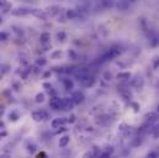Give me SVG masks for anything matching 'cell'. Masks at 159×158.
<instances>
[{"instance_id": "1", "label": "cell", "mask_w": 159, "mask_h": 158, "mask_svg": "<svg viewBox=\"0 0 159 158\" xmlns=\"http://www.w3.org/2000/svg\"><path fill=\"white\" fill-rule=\"evenodd\" d=\"M73 105H74L73 99H68V98L62 99V109H64V110H70V109H73Z\"/></svg>"}, {"instance_id": "2", "label": "cell", "mask_w": 159, "mask_h": 158, "mask_svg": "<svg viewBox=\"0 0 159 158\" xmlns=\"http://www.w3.org/2000/svg\"><path fill=\"white\" fill-rule=\"evenodd\" d=\"M49 105H51L52 109L59 110V109L62 108V99H59V98H53V99H51Z\"/></svg>"}, {"instance_id": "3", "label": "cell", "mask_w": 159, "mask_h": 158, "mask_svg": "<svg viewBox=\"0 0 159 158\" xmlns=\"http://www.w3.org/2000/svg\"><path fill=\"white\" fill-rule=\"evenodd\" d=\"M32 118H34L35 121H43L46 118V114L43 111H35L32 114Z\"/></svg>"}, {"instance_id": "4", "label": "cell", "mask_w": 159, "mask_h": 158, "mask_svg": "<svg viewBox=\"0 0 159 158\" xmlns=\"http://www.w3.org/2000/svg\"><path fill=\"white\" fill-rule=\"evenodd\" d=\"M73 101L75 103V104H80L83 100H84V95L80 93V91H75L74 94H73Z\"/></svg>"}, {"instance_id": "5", "label": "cell", "mask_w": 159, "mask_h": 158, "mask_svg": "<svg viewBox=\"0 0 159 158\" xmlns=\"http://www.w3.org/2000/svg\"><path fill=\"white\" fill-rule=\"evenodd\" d=\"M30 10H26L24 7H17V9H14L12 10V14L14 15H25V14H29Z\"/></svg>"}, {"instance_id": "6", "label": "cell", "mask_w": 159, "mask_h": 158, "mask_svg": "<svg viewBox=\"0 0 159 158\" xmlns=\"http://www.w3.org/2000/svg\"><path fill=\"white\" fill-rule=\"evenodd\" d=\"M64 123H66V120H64V118H56V120L52 122V127L57 128V127H61V126L64 125Z\"/></svg>"}, {"instance_id": "7", "label": "cell", "mask_w": 159, "mask_h": 158, "mask_svg": "<svg viewBox=\"0 0 159 158\" xmlns=\"http://www.w3.org/2000/svg\"><path fill=\"white\" fill-rule=\"evenodd\" d=\"M68 142H69V137H68V136H63V137L61 138V141H59V146H61V147H64V146L68 145Z\"/></svg>"}, {"instance_id": "8", "label": "cell", "mask_w": 159, "mask_h": 158, "mask_svg": "<svg viewBox=\"0 0 159 158\" xmlns=\"http://www.w3.org/2000/svg\"><path fill=\"white\" fill-rule=\"evenodd\" d=\"M35 100H36V103H42L44 100V94H37Z\"/></svg>"}, {"instance_id": "9", "label": "cell", "mask_w": 159, "mask_h": 158, "mask_svg": "<svg viewBox=\"0 0 159 158\" xmlns=\"http://www.w3.org/2000/svg\"><path fill=\"white\" fill-rule=\"evenodd\" d=\"M48 39H49V34L44 32V34H42V35H41V41H42V42H47Z\"/></svg>"}, {"instance_id": "10", "label": "cell", "mask_w": 159, "mask_h": 158, "mask_svg": "<svg viewBox=\"0 0 159 158\" xmlns=\"http://www.w3.org/2000/svg\"><path fill=\"white\" fill-rule=\"evenodd\" d=\"M7 37H9V35L6 32H0V41H5V40H7Z\"/></svg>"}, {"instance_id": "11", "label": "cell", "mask_w": 159, "mask_h": 158, "mask_svg": "<svg viewBox=\"0 0 159 158\" xmlns=\"http://www.w3.org/2000/svg\"><path fill=\"white\" fill-rule=\"evenodd\" d=\"M64 37H66V35H64L63 32H61V34H58V39H59V40H64Z\"/></svg>"}, {"instance_id": "12", "label": "cell", "mask_w": 159, "mask_h": 158, "mask_svg": "<svg viewBox=\"0 0 159 158\" xmlns=\"http://www.w3.org/2000/svg\"><path fill=\"white\" fill-rule=\"evenodd\" d=\"M6 5V0H0V7Z\"/></svg>"}, {"instance_id": "13", "label": "cell", "mask_w": 159, "mask_h": 158, "mask_svg": "<svg viewBox=\"0 0 159 158\" xmlns=\"http://www.w3.org/2000/svg\"><path fill=\"white\" fill-rule=\"evenodd\" d=\"M44 156H46V153H43V152H42V153H40V155H39V157H44Z\"/></svg>"}, {"instance_id": "14", "label": "cell", "mask_w": 159, "mask_h": 158, "mask_svg": "<svg viewBox=\"0 0 159 158\" xmlns=\"http://www.w3.org/2000/svg\"><path fill=\"white\" fill-rule=\"evenodd\" d=\"M0 127H4V122L2 121H0Z\"/></svg>"}, {"instance_id": "15", "label": "cell", "mask_w": 159, "mask_h": 158, "mask_svg": "<svg viewBox=\"0 0 159 158\" xmlns=\"http://www.w3.org/2000/svg\"><path fill=\"white\" fill-rule=\"evenodd\" d=\"M1 77H2V74H1V73H0V79H1Z\"/></svg>"}]
</instances>
